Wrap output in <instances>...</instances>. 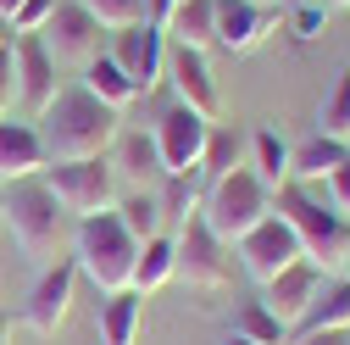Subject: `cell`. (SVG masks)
Wrapping results in <instances>:
<instances>
[{"mask_svg":"<svg viewBox=\"0 0 350 345\" xmlns=\"http://www.w3.org/2000/svg\"><path fill=\"white\" fill-rule=\"evenodd\" d=\"M117 123H122V112L95 101L83 84H62V95L45 106V117H39V140H45L51 162H90V156L111 151V140L122 134Z\"/></svg>","mask_w":350,"mask_h":345,"instance_id":"obj_1","label":"cell"},{"mask_svg":"<svg viewBox=\"0 0 350 345\" xmlns=\"http://www.w3.org/2000/svg\"><path fill=\"white\" fill-rule=\"evenodd\" d=\"M134 256H139V240L122 229L117 212L78 218V234H72V268H78V279H90L100 295L134 290Z\"/></svg>","mask_w":350,"mask_h":345,"instance_id":"obj_2","label":"cell"},{"mask_svg":"<svg viewBox=\"0 0 350 345\" xmlns=\"http://www.w3.org/2000/svg\"><path fill=\"white\" fill-rule=\"evenodd\" d=\"M273 212L295 229L306 262H317L323 273H339V256H345V245H350V223L339 218L328 201L312 195V184H295V179L278 184V190H273Z\"/></svg>","mask_w":350,"mask_h":345,"instance_id":"obj_3","label":"cell"},{"mask_svg":"<svg viewBox=\"0 0 350 345\" xmlns=\"http://www.w3.org/2000/svg\"><path fill=\"white\" fill-rule=\"evenodd\" d=\"M0 218L12 223V240H17V251L28 256V262H45V268L62 262L56 245H62V229H67V212H62V201L51 195L45 179H17V184H6Z\"/></svg>","mask_w":350,"mask_h":345,"instance_id":"obj_4","label":"cell"},{"mask_svg":"<svg viewBox=\"0 0 350 345\" xmlns=\"http://www.w3.org/2000/svg\"><path fill=\"white\" fill-rule=\"evenodd\" d=\"M200 218L217 240L239 245L261 218H273V190L256 179L250 167H234L223 179H206V195H200Z\"/></svg>","mask_w":350,"mask_h":345,"instance_id":"obj_5","label":"cell"},{"mask_svg":"<svg viewBox=\"0 0 350 345\" xmlns=\"http://www.w3.org/2000/svg\"><path fill=\"white\" fill-rule=\"evenodd\" d=\"M39 179L51 184V195L62 201L67 218H95V212H111L117 195H122L106 156H90V162H51Z\"/></svg>","mask_w":350,"mask_h":345,"instance_id":"obj_6","label":"cell"},{"mask_svg":"<svg viewBox=\"0 0 350 345\" xmlns=\"http://www.w3.org/2000/svg\"><path fill=\"white\" fill-rule=\"evenodd\" d=\"M172 245H178V279L189 290H228L234 284V245L217 240L200 212H195L189 223H178Z\"/></svg>","mask_w":350,"mask_h":345,"instance_id":"obj_7","label":"cell"},{"mask_svg":"<svg viewBox=\"0 0 350 345\" xmlns=\"http://www.w3.org/2000/svg\"><path fill=\"white\" fill-rule=\"evenodd\" d=\"M39 39H45V51H51L56 67H78V73L106 51V28L78 6V0H56V12L45 17Z\"/></svg>","mask_w":350,"mask_h":345,"instance_id":"obj_8","label":"cell"},{"mask_svg":"<svg viewBox=\"0 0 350 345\" xmlns=\"http://www.w3.org/2000/svg\"><path fill=\"white\" fill-rule=\"evenodd\" d=\"M206 134H211V123L195 117V112L178 106V101H172V106L156 117L150 140H156V151H161V172H167V179H189V172H200Z\"/></svg>","mask_w":350,"mask_h":345,"instance_id":"obj_9","label":"cell"},{"mask_svg":"<svg viewBox=\"0 0 350 345\" xmlns=\"http://www.w3.org/2000/svg\"><path fill=\"white\" fill-rule=\"evenodd\" d=\"M106 56L122 67V78L134 84L139 95H150L156 84L167 78V34H161V28H150V23L117 28V34H111V45H106Z\"/></svg>","mask_w":350,"mask_h":345,"instance_id":"obj_10","label":"cell"},{"mask_svg":"<svg viewBox=\"0 0 350 345\" xmlns=\"http://www.w3.org/2000/svg\"><path fill=\"white\" fill-rule=\"evenodd\" d=\"M12 56H17V101H23L28 123H39L45 106L62 95V67L51 62V51H45L39 34H17L12 39Z\"/></svg>","mask_w":350,"mask_h":345,"instance_id":"obj_11","label":"cell"},{"mask_svg":"<svg viewBox=\"0 0 350 345\" xmlns=\"http://www.w3.org/2000/svg\"><path fill=\"white\" fill-rule=\"evenodd\" d=\"M234 256H239V268L256 279V284H267V279H278L289 262H300V240H295V229L278 218H261L239 245H234Z\"/></svg>","mask_w":350,"mask_h":345,"instance_id":"obj_12","label":"cell"},{"mask_svg":"<svg viewBox=\"0 0 350 345\" xmlns=\"http://www.w3.org/2000/svg\"><path fill=\"white\" fill-rule=\"evenodd\" d=\"M167 84H172V95H178V106H189L195 117H206V123L223 117V101H217V84H211L206 51L167 45Z\"/></svg>","mask_w":350,"mask_h":345,"instance_id":"obj_13","label":"cell"},{"mask_svg":"<svg viewBox=\"0 0 350 345\" xmlns=\"http://www.w3.org/2000/svg\"><path fill=\"white\" fill-rule=\"evenodd\" d=\"M72 290H78V268H72V256H67V262H51L45 273L33 279L28 301H23V323H28L33 334H56L62 318H67V307H72Z\"/></svg>","mask_w":350,"mask_h":345,"instance_id":"obj_14","label":"cell"},{"mask_svg":"<svg viewBox=\"0 0 350 345\" xmlns=\"http://www.w3.org/2000/svg\"><path fill=\"white\" fill-rule=\"evenodd\" d=\"M323 279H328V273H323L317 262H306V256H300V262H289L278 279H267V284H261V290H267V295H261V307H267L284 329H295V323L306 318V307L317 301Z\"/></svg>","mask_w":350,"mask_h":345,"instance_id":"obj_15","label":"cell"},{"mask_svg":"<svg viewBox=\"0 0 350 345\" xmlns=\"http://www.w3.org/2000/svg\"><path fill=\"white\" fill-rule=\"evenodd\" d=\"M273 28H284V12L278 6H256V0H217V45L245 56L256 51Z\"/></svg>","mask_w":350,"mask_h":345,"instance_id":"obj_16","label":"cell"},{"mask_svg":"<svg viewBox=\"0 0 350 345\" xmlns=\"http://www.w3.org/2000/svg\"><path fill=\"white\" fill-rule=\"evenodd\" d=\"M45 167H51V156H45V140H39V123L0 117V184L39 179Z\"/></svg>","mask_w":350,"mask_h":345,"instance_id":"obj_17","label":"cell"},{"mask_svg":"<svg viewBox=\"0 0 350 345\" xmlns=\"http://www.w3.org/2000/svg\"><path fill=\"white\" fill-rule=\"evenodd\" d=\"M106 162H111V172L128 184V190H156L167 172H161V151H156V140L150 134H139V128H122V134L111 140V151H106Z\"/></svg>","mask_w":350,"mask_h":345,"instance_id":"obj_18","label":"cell"},{"mask_svg":"<svg viewBox=\"0 0 350 345\" xmlns=\"http://www.w3.org/2000/svg\"><path fill=\"white\" fill-rule=\"evenodd\" d=\"M139 329H145V295L139 290L100 295V345H139Z\"/></svg>","mask_w":350,"mask_h":345,"instance_id":"obj_19","label":"cell"},{"mask_svg":"<svg viewBox=\"0 0 350 345\" xmlns=\"http://www.w3.org/2000/svg\"><path fill=\"white\" fill-rule=\"evenodd\" d=\"M345 156H350L345 140H334V134H312V140L289 145V179H295V184H323Z\"/></svg>","mask_w":350,"mask_h":345,"instance_id":"obj_20","label":"cell"},{"mask_svg":"<svg viewBox=\"0 0 350 345\" xmlns=\"http://www.w3.org/2000/svg\"><path fill=\"white\" fill-rule=\"evenodd\" d=\"M172 45H189V51H211L217 45V0H178L161 28Z\"/></svg>","mask_w":350,"mask_h":345,"instance_id":"obj_21","label":"cell"},{"mask_svg":"<svg viewBox=\"0 0 350 345\" xmlns=\"http://www.w3.org/2000/svg\"><path fill=\"white\" fill-rule=\"evenodd\" d=\"M317 329H350V284H345L339 273H328V279H323L317 301L306 307V318H300L289 334H317Z\"/></svg>","mask_w":350,"mask_h":345,"instance_id":"obj_22","label":"cell"},{"mask_svg":"<svg viewBox=\"0 0 350 345\" xmlns=\"http://www.w3.org/2000/svg\"><path fill=\"white\" fill-rule=\"evenodd\" d=\"M245 162H250V134L234 128V123H211L200 172H206V179H223V172H234V167H245Z\"/></svg>","mask_w":350,"mask_h":345,"instance_id":"obj_23","label":"cell"},{"mask_svg":"<svg viewBox=\"0 0 350 345\" xmlns=\"http://www.w3.org/2000/svg\"><path fill=\"white\" fill-rule=\"evenodd\" d=\"M172 279H178V245H172V234L145 240L139 256H134V290L150 295V290H161V284H172Z\"/></svg>","mask_w":350,"mask_h":345,"instance_id":"obj_24","label":"cell"},{"mask_svg":"<svg viewBox=\"0 0 350 345\" xmlns=\"http://www.w3.org/2000/svg\"><path fill=\"white\" fill-rule=\"evenodd\" d=\"M78 84H83V90H90L95 101H106L111 112H122V106H134V101H139V90H134V84L122 78V67H117V62H111L106 51H100V56H95L90 67H83V78H78Z\"/></svg>","mask_w":350,"mask_h":345,"instance_id":"obj_25","label":"cell"},{"mask_svg":"<svg viewBox=\"0 0 350 345\" xmlns=\"http://www.w3.org/2000/svg\"><path fill=\"white\" fill-rule=\"evenodd\" d=\"M111 212L122 218V229L134 234L139 245H145V240H156V234H161V223H167V218H161V201H156V190H122Z\"/></svg>","mask_w":350,"mask_h":345,"instance_id":"obj_26","label":"cell"},{"mask_svg":"<svg viewBox=\"0 0 350 345\" xmlns=\"http://www.w3.org/2000/svg\"><path fill=\"white\" fill-rule=\"evenodd\" d=\"M245 167H250L267 190H278V184H289V145L273 134V128H256V134H250V162H245Z\"/></svg>","mask_w":350,"mask_h":345,"instance_id":"obj_27","label":"cell"},{"mask_svg":"<svg viewBox=\"0 0 350 345\" xmlns=\"http://www.w3.org/2000/svg\"><path fill=\"white\" fill-rule=\"evenodd\" d=\"M195 179H200V172H189V179H161V184H156V201H161V218H167V223H189L195 212H200V195H206V190H200Z\"/></svg>","mask_w":350,"mask_h":345,"instance_id":"obj_28","label":"cell"},{"mask_svg":"<svg viewBox=\"0 0 350 345\" xmlns=\"http://www.w3.org/2000/svg\"><path fill=\"white\" fill-rule=\"evenodd\" d=\"M317 134H334V140H345L350 145V67L334 78V90L323 95V112H317Z\"/></svg>","mask_w":350,"mask_h":345,"instance_id":"obj_29","label":"cell"},{"mask_svg":"<svg viewBox=\"0 0 350 345\" xmlns=\"http://www.w3.org/2000/svg\"><path fill=\"white\" fill-rule=\"evenodd\" d=\"M234 334H245V340H256V345H289V329H284L267 307H261V301H245V307H239Z\"/></svg>","mask_w":350,"mask_h":345,"instance_id":"obj_30","label":"cell"},{"mask_svg":"<svg viewBox=\"0 0 350 345\" xmlns=\"http://www.w3.org/2000/svg\"><path fill=\"white\" fill-rule=\"evenodd\" d=\"M83 12H90L106 34H117V28H134V23H145V0H78Z\"/></svg>","mask_w":350,"mask_h":345,"instance_id":"obj_31","label":"cell"},{"mask_svg":"<svg viewBox=\"0 0 350 345\" xmlns=\"http://www.w3.org/2000/svg\"><path fill=\"white\" fill-rule=\"evenodd\" d=\"M284 23H289V34L300 39V45H312V39H323V28H328V6H317V0H300V6L284 12Z\"/></svg>","mask_w":350,"mask_h":345,"instance_id":"obj_32","label":"cell"},{"mask_svg":"<svg viewBox=\"0 0 350 345\" xmlns=\"http://www.w3.org/2000/svg\"><path fill=\"white\" fill-rule=\"evenodd\" d=\"M323 201H328V206L339 212V218L350 223V156H345V162L328 172V179H323Z\"/></svg>","mask_w":350,"mask_h":345,"instance_id":"obj_33","label":"cell"},{"mask_svg":"<svg viewBox=\"0 0 350 345\" xmlns=\"http://www.w3.org/2000/svg\"><path fill=\"white\" fill-rule=\"evenodd\" d=\"M51 12H56V0H23L17 17H12V34H39Z\"/></svg>","mask_w":350,"mask_h":345,"instance_id":"obj_34","label":"cell"},{"mask_svg":"<svg viewBox=\"0 0 350 345\" xmlns=\"http://www.w3.org/2000/svg\"><path fill=\"white\" fill-rule=\"evenodd\" d=\"M12 101H17V56L6 45L0 51V117H12Z\"/></svg>","mask_w":350,"mask_h":345,"instance_id":"obj_35","label":"cell"},{"mask_svg":"<svg viewBox=\"0 0 350 345\" xmlns=\"http://www.w3.org/2000/svg\"><path fill=\"white\" fill-rule=\"evenodd\" d=\"M295 345H350V329H317V334H295Z\"/></svg>","mask_w":350,"mask_h":345,"instance_id":"obj_36","label":"cell"},{"mask_svg":"<svg viewBox=\"0 0 350 345\" xmlns=\"http://www.w3.org/2000/svg\"><path fill=\"white\" fill-rule=\"evenodd\" d=\"M172 6H178V0H145V23H150V28H167Z\"/></svg>","mask_w":350,"mask_h":345,"instance_id":"obj_37","label":"cell"},{"mask_svg":"<svg viewBox=\"0 0 350 345\" xmlns=\"http://www.w3.org/2000/svg\"><path fill=\"white\" fill-rule=\"evenodd\" d=\"M12 39H17V34H12V23H6V17H0V51H6V45H12Z\"/></svg>","mask_w":350,"mask_h":345,"instance_id":"obj_38","label":"cell"},{"mask_svg":"<svg viewBox=\"0 0 350 345\" xmlns=\"http://www.w3.org/2000/svg\"><path fill=\"white\" fill-rule=\"evenodd\" d=\"M17 6H23V0H0V17L12 23V17H17Z\"/></svg>","mask_w":350,"mask_h":345,"instance_id":"obj_39","label":"cell"},{"mask_svg":"<svg viewBox=\"0 0 350 345\" xmlns=\"http://www.w3.org/2000/svg\"><path fill=\"white\" fill-rule=\"evenodd\" d=\"M0 345H12V318L0 312Z\"/></svg>","mask_w":350,"mask_h":345,"instance_id":"obj_40","label":"cell"},{"mask_svg":"<svg viewBox=\"0 0 350 345\" xmlns=\"http://www.w3.org/2000/svg\"><path fill=\"white\" fill-rule=\"evenodd\" d=\"M339 279L350 284V245H345V256H339Z\"/></svg>","mask_w":350,"mask_h":345,"instance_id":"obj_41","label":"cell"},{"mask_svg":"<svg viewBox=\"0 0 350 345\" xmlns=\"http://www.w3.org/2000/svg\"><path fill=\"white\" fill-rule=\"evenodd\" d=\"M223 345H256V340H245V334H228V340H223Z\"/></svg>","mask_w":350,"mask_h":345,"instance_id":"obj_42","label":"cell"},{"mask_svg":"<svg viewBox=\"0 0 350 345\" xmlns=\"http://www.w3.org/2000/svg\"><path fill=\"white\" fill-rule=\"evenodd\" d=\"M317 6H328V12H339V6H350V0H317Z\"/></svg>","mask_w":350,"mask_h":345,"instance_id":"obj_43","label":"cell"},{"mask_svg":"<svg viewBox=\"0 0 350 345\" xmlns=\"http://www.w3.org/2000/svg\"><path fill=\"white\" fill-rule=\"evenodd\" d=\"M289 6H300V0H278V12H289Z\"/></svg>","mask_w":350,"mask_h":345,"instance_id":"obj_44","label":"cell"},{"mask_svg":"<svg viewBox=\"0 0 350 345\" xmlns=\"http://www.w3.org/2000/svg\"><path fill=\"white\" fill-rule=\"evenodd\" d=\"M256 6H278V0H256Z\"/></svg>","mask_w":350,"mask_h":345,"instance_id":"obj_45","label":"cell"},{"mask_svg":"<svg viewBox=\"0 0 350 345\" xmlns=\"http://www.w3.org/2000/svg\"><path fill=\"white\" fill-rule=\"evenodd\" d=\"M0 201H6V184H0Z\"/></svg>","mask_w":350,"mask_h":345,"instance_id":"obj_46","label":"cell"}]
</instances>
